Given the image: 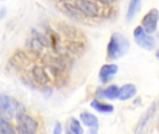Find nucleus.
Masks as SVG:
<instances>
[{
	"instance_id": "1",
	"label": "nucleus",
	"mask_w": 159,
	"mask_h": 134,
	"mask_svg": "<svg viewBox=\"0 0 159 134\" xmlns=\"http://www.w3.org/2000/svg\"><path fill=\"white\" fill-rule=\"evenodd\" d=\"M129 49V42L124 35L120 33H115L112 35L107 46V54L111 60H117L125 55Z\"/></svg>"
},
{
	"instance_id": "2",
	"label": "nucleus",
	"mask_w": 159,
	"mask_h": 134,
	"mask_svg": "<svg viewBox=\"0 0 159 134\" xmlns=\"http://www.w3.org/2000/svg\"><path fill=\"white\" fill-rule=\"evenodd\" d=\"M23 106L9 96L0 94V113L6 119L23 113Z\"/></svg>"
},
{
	"instance_id": "3",
	"label": "nucleus",
	"mask_w": 159,
	"mask_h": 134,
	"mask_svg": "<svg viewBox=\"0 0 159 134\" xmlns=\"http://www.w3.org/2000/svg\"><path fill=\"white\" fill-rule=\"evenodd\" d=\"M17 132L21 134H33L37 131L38 123L30 116L20 113L16 116Z\"/></svg>"
},
{
	"instance_id": "4",
	"label": "nucleus",
	"mask_w": 159,
	"mask_h": 134,
	"mask_svg": "<svg viewBox=\"0 0 159 134\" xmlns=\"http://www.w3.org/2000/svg\"><path fill=\"white\" fill-rule=\"evenodd\" d=\"M134 39L135 42L143 49L147 50H152L156 46L155 39L150 35V34L146 33L142 26H138L134 30Z\"/></svg>"
},
{
	"instance_id": "5",
	"label": "nucleus",
	"mask_w": 159,
	"mask_h": 134,
	"mask_svg": "<svg viewBox=\"0 0 159 134\" xmlns=\"http://www.w3.org/2000/svg\"><path fill=\"white\" fill-rule=\"evenodd\" d=\"M159 20V12L157 8H152L142 21V27L148 34H153L157 29Z\"/></svg>"
},
{
	"instance_id": "6",
	"label": "nucleus",
	"mask_w": 159,
	"mask_h": 134,
	"mask_svg": "<svg viewBox=\"0 0 159 134\" xmlns=\"http://www.w3.org/2000/svg\"><path fill=\"white\" fill-rule=\"evenodd\" d=\"M75 7L88 17H97L99 15L98 6L89 0H75Z\"/></svg>"
},
{
	"instance_id": "7",
	"label": "nucleus",
	"mask_w": 159,
	"mask_h": 134,
	"mask_svg": "<svg viewBox=\"0 0 159 134\" xmlns=\"http://www.w3.org/2000/svg\"><path fill=\"white\" fill-rule=\"evenodd\" d=\"M118 71V67L116 64H104L102 66L100 73H99V77L100 80L102 83H106L109 81Z\"/></svg>"
},
{
	"instance_id": "8",
	"label": "nucleus",
	"mask_w": 159,
	"mask_h": 134,
	"mask_svg": "<svg viewBox=\"0 0 159 134\" xmlns=\"http://www.w3.org/2000/svg\"><path fill=\"white\" fill-rule=\"evenodd\" d=\"M155 110H156V105L155 104H152L148 110L145 112V114L142 117L139 124L137 125V128H136V131L135 132H143V129L147 126V124L151 121V119L154 118V114H155Z\"/></svg>"
},
{
	"instance_id": "9",
	"label": "nucleus",
	"mask_w": 159,
	"mask_h": 134,
	"mask_svg": "<svg viewBox=\"0 0 159 134\" xmlns=\"http://www.w3.org/2000/svg\"><path fill=\"white\" fill-rule=\"evenodd\" d=\"M137 92L136 87L133 84H126L118 90L117 99L121 101H127L132 98Z\"/></svg>"
},
{
	"instance_id": "10",
	"label": "nucleus",
	"mask_w": 159,
	"mask_h": 134,
	"mask_svg": "<svg viewBox=\"0 0 159 134\" xmlns=\"http://www.w3.org/2000/svg\"><path fill=\"white\" fill-rule=\"evenodd\" d=\"M118 90L119 88L116 85H111L106 89H100L97 91V95L101 98L109 99V100H115L117 98L118 95Z\"/></svg>"
},
{
	"instance_id": "11",
	"label": "nucleus",
	"mask_w": 159,
	"mask_h": 134,
	"mask_svg": "<svg viewBox=\"0 0 159 134\" xmlns=\"http://www.w3.org/2000/svg\"><path fill=\"white\" fill-rule=\"evenodd\" d=\"M32 76L36 83L45 85L49 81L48 76L47 75L45 69L40 66H34L32 70Z\"/></svg>"
},
{
	"instance_id": "12",
	"label": "nucleus",
	"mask_w": 159,
	"mask_h": 134,
	"mask_svg": "<svg viewBox=\"0 0 159 134\" xmlns=\"http://www.w3.org/2000/svg\"><path fill=\"white\" fill-rule=\"evenodd\" d=\"M80 118L86 126H88L91 129H95V130L98 129L99 121H98L97 117H95L94 115L88 113V112H83L80 114Z\"/></svg>"
},
{
	"instance_id": "13",
	"label": "nucleus",
	"mask_w": 159,
	"mask_h": 134,
	"mask_svg": "<svg viewBox=\"0 0 159 134\" xmlns=\"http://www.w3.org/2000/svg\"><path fill=\"white\" fill-rule=\"evenodd\" d=\"M141 4H142V0H130L129 1L128 11H127V21H132V19L135 17V15L137 14V12L140 9Z\"/></svg>"
},
{
	"instance_id": "14",
	"label": "nucleus",
	"mask_w": 159,
	"mask_h": 134,
	"mask_svg": "<svg viewBox=\"0 0 159 134\" xmlns=\"http://www.w3.org/2000/svg\"><path fill=\"white\" fill-rule=\"evenodd\" d=\"M90 106L95 109L96 111L100 112V113H103V114H107V113H111L114 111V106L112 104H103L99 102L98 100H93L90 103Z\"/></svg>"
},
{
	"instance_id": "15",
	"label": "nucleus",
	"mask_w": 159,
	"mask_h": 134,
	"mask_svg": "<svg viewBox=\"0 0 159 134\" xmlns=\"http://www.w3.org/2000/svg\"><path fill=\"white\" fill-rule=\"evenodd\" d=\"M15 132V129L6 120V118L0 117V133L13 134Z\"/></svg>"
},
{
	"instance_id": "16",
	"label": "nucleus",
	"mask_w": 159,
	"mask_h": 134,
	"mask_svg": "<svg viewBox=\"0 0 159 134\" xmlns=\"http://www.w3.org/2000/svg\"><path fill=\"white\" fill-rule=\"evenodd\" d=\"M70 130L71 132L75 134H82L83 130L81 128V125L79 121L76 118H71V123H70Z\"/></svg>"
},
{
	"instance_id": "17",
	"label": "nucleus",
	"mask_w": 159,
	"mask_h": 134,
	"mask_svg": "<svg viewBox=\"0 0 159 134\" xmlns=\"http://www.w3.org/2000/svg\"><path fill=\"white\" fill-rule=\"evenodd\" d=\"M61 132V124H60L59 122H57L56 125H55V129H54V131H53V133L60 134Z\"/></svg>"
},
{
	"instance_id": "18",
	"label": "nucleus",
	"mask_w": 159,
	"mask_h": 134,
	"mask_svg": "<svg viewBox=\"0 0 159 134\" xmlns=\"http://www.w3.org/2000/svg\"><path fill=\"white\" fill-rule=\"evenodd\" d=\"M102 3H103V4H106V5H110V4H112V3H114L116 0H100Z\"/></svg>"
},
{
	"instance_id": "19",
	"label": "nucleus",
	"mask_w": 159,
	"mask_h": 134,
	"mask_svg": "<svg viewBox=\"0 0 159 134\" xmlns=\"http://www.w3.org/2000/svg\"><path fill=\"white\" fill-rule=\"evenodd\" d=\"M156 56L157 57V59H158V60H159V49H158V50H157V53H156Z\"/></svg>"
},
{
	"instance_id": "20",
	"label": "nucleus",
	"mask_w": 159,
	"mask_h": 134,
	"mask_svg": "<svg viewBox=\"0 0 159 134\" xmlns=\"http://www.w3.org/2000/svg\"><path fill=\"white\" fill-rule=\"evenodd\" d=\"M60 1H61V2H66V1H69V0H60Z\"/></svg>"
},
{
	"instance_id": "21",
	"label": "nucleus",
	"mask_w": 159,
	"mask_h": 134,
	"mask_svg": "<svg viewBox=\"0 0 159 134\" xmlns=\"http://www.w3.org/2000/svg\"><path fill=\"white\" fill-rule=\"evenodd\" d=\"M158 37H159V35H158Z\"/></svg>"
}]
</instances>
